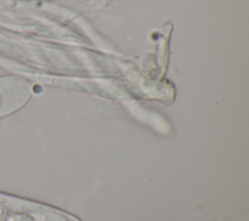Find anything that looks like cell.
I'll use <instances>...</instances> for the list:
<instances>
[{
	"label": "cell",
	"instance_id": "6da1fadb",
	"mask_svg": "<svg viewBox=\"0 0 249 221\" xmlns=\"http://www.w3.org/2000/svg\"><path fill=\"white\" fill-rule=\"evenodd\" d=\"M6 221H37V219L34 216L32 210H30L29 212L15 211L9 213Z\"/></svg>",
	"mask_w": 249,
	"mask_h": 221
},
{
	"label": "cell",
	"instance_id": "7a4b0ae2",
	"mask_svg": "<svg viewBox=\"0 0 249 221\" xmlns=\"http://www.w3.org/2000/svg\"><path fill=\"white\" fill-rule=\"evenodd\" d=\"M9 206L3 201H0V221H6L9 215Z\"/></svg>",
	"mask_w": 249,
	"mask_h": 221
}]
</instances>
